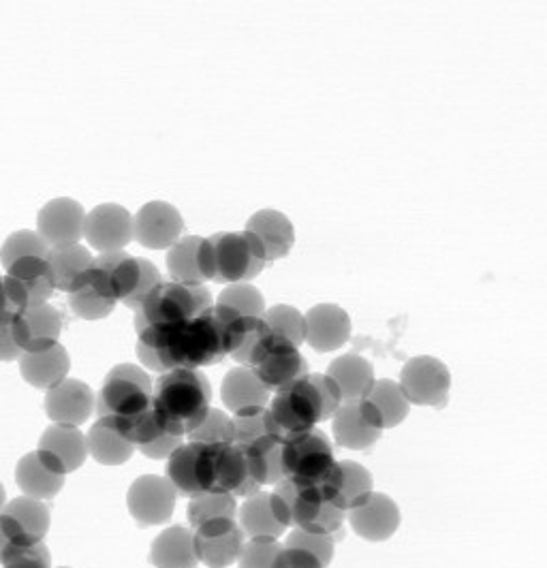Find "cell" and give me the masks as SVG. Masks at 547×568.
I'll list each match as a JSON object with an SVG mask.
<instances>
[{"instance_id":"cell-1","label":"cell","mask_w":547,"mask_h":568,"mask_svg":"<svg viewBox=\"0 0 547 568\" xmlns=\"http://www.w3.org/2000/svg\"><path fill=\"white\" fill-rule=\"evenodd\" d=\"M235 311L214 304L210 311L178 323L148 325L138 334V357L154 372L200 369L214 366L230 355L227 327Z\"/></svg>"},{"instance_id":"cell-2","label":"cell","mask_w":547,"mask_h":568,"mask_svg":"<svg viewBox=\"0 0 547 568\" xmlns=\"http://www.w3.org/2000/svg\"><path fill=\"white\" fill-rule=\"evenodd\" d=\"M212 402V385L202 369H170L154 385L152 404L168 434L186 436L200 426Z\"/></svg>"},{"instance_id":"cell-3","label":"cell","mask_w":547,"mask_h":568,"mask_svg":"<svg viewBox=\"0 0 547 568\" xmlns=\"http://www.w3.org/2000/svg\"><path fill=\"white\" fill-rule=\"evenodd\" d=\"M270 503L276 519L285 528H300L313 535H327L338 539L345 526L346 513L334 507L321 485L302 484L285 479L274 485Z\"/></svg>"},{"instance_id":"cell-4","label":"cell","mask_w":547,"mask_h":568,"mask_svg":"<svg viewBox=\"0 0 547 568\" xmlns=\"http://www.w3.org/2000/svg\"><path fill=\"white\" fill-rule=\"evenodd\" d=\"M265 263L257 237L249 231L216 233L203 240L200 248L203 281L212 283H249L260 276Z\"/></svg>"},{"instance_id":"cell-5","label":"cell","mask_w":547,"mask_h":568,"mask_svg":"<svg viewBox=\"0 0 547 568\" xmlns=\"http://www.w3.org/2000/svg\"><path fill=\"white\" fill-rule=\"evenodd\" d=\"M152 392L154 385L140 366H114L108 372L103 387L94 398L97 417L114 427L124 426L152 408Z\"/></svg>"},{"instance_id":"cell-6","label":"cell","mask_w":547,"mask_h":568,"mask_svg":"<svg viewBox=\"0 0 547 568\" xmlns=\"http://www.w3.org/2000/svg\"><path fill=\"white\" fill-rule=\"evenodd\" d=\"M267 415L270 434L281 443L311 432L317 427L318 422L330 419L317 383L311 374L278 389L274 398L270 399Z\"/></svg>"},{"instance_id":"cell-7","label":"cell","mask_w":547,"mask_h":568,"mask_svg":"<svg viewBox=\"0 0 547 568\" xmlns=\"http://www.w3.org/2000/svg\"><path fill=\"white\" fill-rule=\"evenodd\" d=\"M212 293L205 284H184L163 281L135 311V332L148 325H178L210 311Z\"/></svg>"},{"instance_id":"cell-8","label":"cell","mask_w":547,"mask_h":568,"mask_svg":"<svg viewBox=\"0 0 547 568\" xmlns=\"http://www.w3.org/2000/svg\"><path fill=\"white\" fill-rule=\"evenodd\" d=\"M246 368L255 369L261 383L270 392H278V389L311 374L308 362L300 353V348L293 342H288L287 338H283L270 329L253 346Z\"/></svg>"},{"instance_id":"cell-9","label":"cell","mask_w":547,"mask_h":568,"mask_svg":"<svg viewBox=\"0 0 547 568\" xmlns=\"http://www.w3.org/2000/svg\"><path fill=\"white\" fill-rule=\"evenodd\" d=\"M336 464L330 438L317 427L283 443L285 479L323 485L334 473Z\"/></svg>"},{"instance_id":"cell-10","label":"cell","mask_w":547,"mask_h":568,"mask_svg":"<svg viewBox=\"0 0 547 568\" xmlns=\"http://www.w3.org/2000/svg\"><path fill=\"white\" fill-rule=\"evenodd\" d=\"M398 385L408 404L443 408L449 399L452 374L440 359L419 355L404 364Z\"/></svg>"},{"instance_id":"cell-11","label":"cell","mask_w":547,"mask_h":568,"mask_svg":"<svg viewBox=\"0 0 547 568\" xmlns=\"http://www.w3.org/2000/svg\"><path fill=\"white\" fill-rule=\"evenodd\" d=\"M246 537L237 519H212L193 530V549L207 568H227L237 562Z\"/></svg>"},{"instance_id":"cell-12","label":"cell","mask_w":547,"mask_h":568,"mask_svg":"<svg viewBox=\"0 0 547 568\" xmlns=\"http://www.w3.org/2000/svg\"><path fill=\"white\" fill-rule=\"evenodd\" d=\"M175 500H178V494L173 485L165 477H156V475L140 477L138 481H133L126 494L129 513L142 528L161 526L170 521L175 511Z\"/></svg>"},{"instance_id":"cell-13","label":"cell","mask_w":547,"mask_h":568,"mask_svg":"<svg viewBox=\"0 0 547 568\" xmlns=\"http://www.w3.org/2000/svg\"><path fill=\"white\" fill-rule=\"evenodd\" d=\"M87 212L82 203L69 197H58L45 203L37 216V233L50 246H69L80 244L84 237Z\"/></svg>"},{"instance_id":"cell-14","label":"cell","mask_w":547,"mask_h":568,"mask_svg":"<svg viewBox=\"0 0 547 568\" xmlns=\"http://www.w3.org/2000/svg\"><path fill=\"white\" fill-rule=\"evenodd\" d=\"M90 278L105 297L114 300L115 304L124 302L135 293L142 278L140 256L129 255L126 251L101 253L94 256Z\"/></svg>"},{"instance_id":"cell-15","label":"cell","mask_w":547,"mask_h":568,"mask_svg":"<svg viewBox=\"0 0 547 568\" xmlns=\"http://www.w3.org/2000/svg\"><path fill=\"white\" fill-rule=\"evenodd\" d=\"M332 429L336 443L353 452L371 449L383 436L381 417L375 406L366 399L357 404H343L332 417Z\"/></svg>"},{"instance_id":"cell-16","label":"cell","mask_w":547,"mask_h":568,"mask_svg":"<svg viewBox=\"0 0 547 568\" xmlns=\"http://www.w3.org/2000/svg\"><path fill=\"white\" fill-rule=\"evenodd\" d=\"M184 219L168 201H150L133 216V237L150 251H165L182 237Z\"/></svg>"},{"instance_id":"cell-17","label":"cell","mask_w":547,"mask_h":568,"mask_svg":"<svg viewBox=\"0 0 547 568\" xmlns=\"http://www.w3.org/2000/svg\"><path fill=\"white\" fill-rule=\"evenodd\" d=\"M84 235L88 244L99 253L124 251L133 240V216L118 203L97 205L87 214Z\"/></svg>"},{"instance_id":"cell-18","label":"cell","mask_w":547,"mask_h":568,"mask_svg":"<svg viewBox=\"0 0 547 568\" xmlns=\"http://www.w3.org/2000/svg\"><path fill=\"white\" fill-rule=\"evenodd\" d=\"M37 455L48 468L67 477L69 473L82 468V464L87 462V434H82L78 427L54 424L43 432Z\"/></svg>"},{"instance_id":"cell-19","label":"cell","mask_w":547,"mask_h":568,"mask_svg":"<svg viewBox=\"0 0 547 568\" xmlns=\"http://www.w3.org/2000/svg\"><path fill=\"white\" fill-rule=\"evenodd\" d=\"M325 491V498L348 513L362 507L375 491V479L368 468L353 459H343L336 464L330 479L321 485Z\"/></svg>"},{"instance_id":"cell-20","label":"cell","mask_w":547,"mask_h":568,"mask_svg":"<svg viewBox=\"0 0 547 568\" xmlns=\"http://www.w3.org/2000/svg\"><path fill=\"white\" fill-rule=\"evenodd\" d=\"M13 338L24 353H37L57 346L62 332V316L52 304L29 306L11 323Z\"/></svg>"},{"instance_id":"cell-21","label":"cell","mask_w":547,"mask_h":568,"mask_svg":"<svg viewBox=\"0 0 547 568\" xmlns=\"http://www.w3.org/2000/svg\"><path fill=\"white\" fill-rule=\"evenodd\" d=\"M94 410V394L87 383L64 378L45 396V413L60 426L80 427L87 424Z\"/></svg>"},{"instance_id":"cell-22","label":"cell","mask_w":547,"mask_h":568,"mask_svg":"<svg viewBox=\"0 0 547 568\" xmlns=\"http://www.w3.org/2000/svg\"><path fill=\"white\" fill-rule=\"evenodd\" d=\"M351 528L355 535L362 539L381 542V540L392 539L396 530L401 528V509L398 505L385 496L373 491V496L357 509L346 513Z\"/></svg>"},{"instance_id":"cell-23","label":"cell","mask_w":547,"mask_h":568,"mask_svg":"<svg viewBox=\"0 0 547 568\" xmlns=\"http://www.w3.org/2000/svg\"><path fill=\"white\" fill-rule=\"evenodd\" d=\"M304 342H308L317 353L338 351L351 338V318L345 308L336 304H318L304 314Z\"/></svg>"},{"instance_id":"cell-24","label":"cell","mask_w":547,"mask_h":568,"mask_svg":"<svg viewBox=\"0 0 547 568\" xmlns=\"http://www.w3.org/2000/svg\"><path fill=\"white\" fill-rule=\"evenodd\" d=\"M2 517L18 545H32L45 539L50 530V509L43 500L20 496L4 505Z\"/></svg>"},{"instance_id":"cell-25","label":"cell","mask_w":547,"mask_h":568,"mask_svg":"<svg viewBox=\"0 0 547 568\" xmlns=\"http://www.w3.org/2000/svg\"><path fill=\"white\" fill-rule=\"evenodd\" d=\"M257 237V242L265 253V261H278L291 253L295 244V229L287 216L278 210H260L255 212L246 229Z\"/></svg>"},{"instance_id":"cell-26","label":"cell","mask_w":547,"mask_h":568,"mask_svg":"<svg viewBox=\"0 0 547 568\" xmlns=\"http://www.w3.org/2000/svg\"><path fill=\"white\" fill-rule=\"evenodd\" d=\"M325 374L338 385L343 404L364 402L375 385L373 364L355 353H346L343 357L334 359Z\"/></svg>"},{"instance_id":"cell-27","label":"cell","mask_w":547,"mask_h":568,"mask_svg":"<svg viewBox=\"0 0 547 568\" xmlns=\"http://www.w3.org/2000/svg\"><path fill=\"white\" fill-rule=\"evenodd\" d=\"M69 368H71V359L62 344L45 351H37V353H24L20 357V372L24 381L32 387L45 389V392L60 385L67 378Z\"/></svg>"},{"instance_id":"cell-28","label":"cell","mask_w":547,"mask_h":568,"mask_svg":"<svg viewBox=\"0 0 547 568\" xmlns=\"http://www.w3.org/2000/svg\"><path fill=\"white\" fill-rule=\"evenodd\" d=\"M7 276L22 288V293L27 297V308L48 304V300L52 297V293L57 288L52 267H50L48 258H41V256H27V258L16 261L7 270Z\"/></svg>"},{"instance_id":"cell-29","label":"cell","mask_w":547,"mask_h":568,"mask_svg":"<svg viewBox=\"0 0 547 568\" xmlns=\"http://www.w3.org/2000/svg\"><path fill=\"white\" fill-rule=\"evenodd\" d=\"M235 519L246 540H278L287 532V528L274 515L267 491L244 498L242 507H237Z\"/></svg>"},{"instance_id":"cell-30","label":"cell","mask_w":547,"mask_h":568,"mask_svg":"<svg viewBox=\"0 0 547 568\" xmlns=\"http://www.w3.org/2000/svg\"><path fill=\"white\" fill-rule=\"evenodd\" d=\"M150 562L156 568H197L193 549V528L172 526L163 530L150 549Z\"/></svg>"},{"instance_id":"cell-31","label":"cell","mask_w":547,"mask_h":568,"mask_svg":"<svg viewBox=\"0 0 547 568\" xmlns=\"http://www.w3.org/2000/svg\"><path fill=\"white\" fill-rule=\"evenodd\" d=\"M221 396L227 410L237 413L249 406H265L270 402L272 392L261 383L255 369L237 366L227 372L221 387Z\"/></svg>"},{"instance_id":"cell-32","label":"cell","mask_w":547,"mask_h":568,"mask_svg":"<svg viewBox=\"0 0 547 568\" xmlns=\"http://www.w3.org/2000/svg\"><path fill=\"white\" fill-rule=\"evenodd\" d=\"M48 263L52 267L58 291L71 293L78 284L84 283L94 265V256L90 255V251L82 244H69L50 248Z\"/></svg>"},{"instance_id":"cell-33","label":"cell","mask_w":547,"mask_h":568,"mask_svg":"<svg viewBox=\"0 0 547 568\" xmlns=\"http://www.w3.org/2000/svg\"><path fill=\"white\" fill-rule=\"evenodd\" d=\"M16 481L24 496L39 498V500H52L64 485V477L48 468L37 452L27 454L16 468Z\"/></svg>"},{"instance_id":"cell-34","label":"cell","mask_w":547,"mask_h":568,"mask_svg":"<svg viewBox=\"0 0 547 568\" xmlns=\"http://www.w3.org/2000/svg\"><path fill=\"white\" fill-rule=\"evenodd\" d=\"M246 462H249V473L255 484L278 485L285 481V470H283V443L276 440L274 436H267L260 443L251 447H242Z\"/></svg>"},{"instance_id":"cell-35","label":"cell","mask_w":547,"mask_h":568,"mask_svg":"<svg viewBox=\"0 0 547 568\" xmlns=\"http://www.w3.org/2000/svg\"><path fill=\"white\" fill-rule=\"evenodd\" d=\"M87 443L88 455H92L103 466H120L135 454V445H131L112 424L103 419L90 427Z\"/></svg>"},{"instance_id":"cell-36","label":"cell","mask_w":547,"mask_h":568,"mask_svg":"<svg viewBox=\"0 0 547 568\" xmlns=\"http://www.w3.org/2000/svg\"><path fill=\"white\" fill-rule=\"evenodd\" d=\"M200 443H184L175 454L168 459V468H165V479L173 485L178 496L184 498H193L197 494H202L200 485H197V455H200Z\"/></svg>"},{"instance_id":"cell-37","label":"cell","mask_w":547,"mask_h":568,"mask_svg":"<svg viewBox=\"0 0 547 568\" xmlns=\"http://www.w3.org/2000/svg\"><path fill=\"white\" fill-rule=\"evenodd\" d=\"M203 237L189 235L180 237L168 253V270L175 283L203 284L202 267H200V248Z\"/></svg>"},{"instance_id":"cell-38","label":"cell","mask_w":547,"mask_h":568,"mask_svg":"<svg viewBox=\"0 0 547 568\" xmlns=\"http://www.w3.org/2000/svg\"><path fill=\"white\" fill-rule=\"evenodd\" d=\"M366 402H371L375 406L378 417H381V424L383 429H389V427L401 426L406 415H408V402L404 398L403 392H401V385L389 381V378H381L375 381L371 394Z\"/></svg>"},{"instance_id":"cell-39","label":"cell","mask_w":547,"mask_h":568,"mask_svg":"<svg viewBox=\"0 0 547 568\" xmlns=\"http://www.w3.org/2000/svg\"><path fill=\"white\" fill-rule=\"evenodd\" d=\"M186 517L193 530L212 519H235L237 498H233L230 494H219V491H202L191 498Z\"/></svg>"},{"instance_id":"cell-40","label":"cell","mask_w":547,"mask_h":568,"mask_svg":"<svg viewBox=\"0 0 547 568\" xmlns=\"http://www.w3.org/2000/svg\"><path fill=\"white\" fill-rule=\"evenodd\" d=\"M69 304L71 311L78 314L84 321H99L114 313L115 302L105 297L99 286L92 283L90 274L84 278V283L78 284L71 293H69Z\"/></svg>"},{"instance_id":"cell-41","label":"cell","mask_w":547,"mask_h":568,"mask_svg":"<svg viewBox=\"0 0 547 568\" xmlns=\"http://www.w3.org/2000/svg\"><path fill=\"white\" fill-rule=\"evenodd\" d=\"M233 445L251 447L270 434V415L265 406H249L233 413Z\"/></svg>"},{"instance_id":"cell-42","label":"cell","mask_w":547,"mask_h":568,"mask_svg":"<svg viewBox=\"0 0 547 568\" xmlns=\"http://www.w3.org/2000/svg\"><path fill=\"white\" fill-rule=\"evenodd\" d=\"M263 323L267 325L270 332L287 338L293 342L297 348L304 344V334H306V318L297 308L287 306V304H278L270 311L263 313Z\"/></svg>"},{"instance_id":"cell-43","label":"cell","mask_w":547,"mask_h":568,"mask_svg":"<svg viewBox=\"0 0 547 568\" xmlns=\"http://www.w3.org/2000/svg\"><path fill=\"white\" fill-rule=\"evenodd\" d=\"M48 253H50V246L41 240L39 233L16 231L4 240V244L0 248V263L4 270H9L20 258H27V256L48 258Z\"/></svg>"},{"instance_id":"cell-44","label":"cell","mask_w":547,"mask_h":568,"mask_svg":"<svg viewBox=\"0 0 547 568\" xmlns=\"http://www.w3.org/2000/svg\"><path fill=\"white\" fill-rule=\"evenodd\" d=\"M219 306L231 308L244 316H257L261 318L265 313V300L260 288L251 283H235L225 286L219 295Z\"/></svg>"},{"instance_id":"cell-45","label":"cell","mask_w":547,"mask_h":568,"mask_svg":"<svg viewBox=\"0 0 547 568\" xmlns=\"http://www.w3.org/2000/svg\"><path fill=\"white\" fill-rule=\"evenodd\" d=\"M189 443L200 445H233V419L219 408H210L202 424L191 429Z\"/></svg>"},{"instance_id":"cell-46","label":"cell","mask_w":547,"mask_h":568,"mask_svg":"<svg viewBox=\"0 0 547 568\" xmlns=\"http://www.w3.org/2000/svg\"><path fill=\"white\" fill-rule=\"evenodd\" d=\"M0 565L2 568H52V560L48 545L41 540L32 545H11Z\"/></svg>"},{"instance_id":"cell-47","label":"cell","mask_w":547,"mask_h":568,"mask_svg":"<svg viewBox=\"0 0 547 568\" xmlns=\"http://www.w3.org/2000/svg\"><path fill=\"white\" fill-rule=\"evenodd\" d=\"M287 547H300V549H306L308 554L317 556L318 560L323 562V567H330L332 558H334V545L336 539L334 537H327V535H313V532H306V530H300V528H293L287 540H285Z\"/></svg>"},{"instance_id":"cell-48","label":"cell","mask_w":547,"mask_h":568,"mask_svg":"<svg viewBox=\"0 0 547 568\" xmlns=\"http://www.w3.org/2000/svg\"><path fill=\"white\" fill-rule=\"evenodd\" d=\"M285 545L278 540H246L237 565L240 568H272Z\"/></svg>"},{"instance_id":"cell-49","label":"cell","mask_w":547,"mask_h":568,"mask_svg":"<svg viewBox=\"0 0 547 568\" xmlns=\"http://www.w3.org/2000/svg\"><path fill=\"white\" fill-rule=\"evenodd\" d=\"M27 308L22 288L9 276H0V325H11Z\"/></svg>"},{"instance_id":"cell-50","label":"cell","mask_w":547,"mask_h":568,"mask_svg":"<svg viewBox=\"0 0 547 568\" xmlns=\"http://www.w3.org/2000/svg\"><path fill=\"white\" fill-rule=\"evenodd\" d=\"M140 265H142V278H140V284H138L135 293H133L129 300L122 302V304H124L126 308H131V311H138V308L144 304L145 297H148L159 284L163 283V276H161V272L156 270V265H154L152 261L140 256Z\"/></svg>"},{"instance_id":"cell-51","label":"cell","mask_w":547,"mask_h":568,"mask_svg":"<svg viewBox=\"0 0 547 568\" xmlns=\"http://www.w3.org/2000/svg\"><path fill=\"white\" fill-rule=\"evenodd\" d=\"M272 568H325L317 556L308 554L306 549L300 547H283L281 554L274 560Z\"/></svg>"},{"instance_id":"cell-52","label":"cell","mask_w":547,"mask_h":568,"mask_svg":"<svg viewBox=\"0 0 547 568\" xmlns=\"http://www.w3.org/2000/svg\"><path fill=\"white\" fill-rule=\"evenodd\" d=\"M182 445H184V436L165 434V436H161L159 440H154V443H150V445H145V447H140L138 452H142V454H144L145 457H150V459H170Z\"/></svg>"},{"instance_id":"cell-53","label":"cell","mask_w":547,"mask_h":568,"mask_svg":"<svg viewBox=\"0 0 547 568\" xmlns=\"http://www.w3.org/2000/svg\"><path fill=\"white\" fill-rule=\"evenodd\" d=\"M22 355L24 351L13 338L11 325H0V362H18Z\"/></svg>"},{"instance_id":"cell-54","label":"cell","mask_w":547,"mask_h":568,"mask_svg":"<svg viewBox=\"0 0 547 568\" xmlns=\"http://www.w3.org/2000/svg\"><path fill=\"white\" fill-rule=\"evenodd\" d=\"M11 545H16V539H13V535H11V530H9L7 521H4V517H2V513H0V562H2V558H4V554L9 551Z\"/></svg>"},{"instance_id":"cell-55","label":"cell","mask_w":547,"mask_h":568,"mask_svg":"<svg viewBox=\"0 0 547 568\" xmlns=\"http://www.w3.org/2000/svg\"><path fill=\"white\" fill-rule=\"evenodd\" d=\"M4 505H7V491H4V487L0 484V513L4 509Z\"/></svg>"},{"instance_id":"cell-56","label":"cell","mask_w":547,"mask_h":568,"mask_svg":"<svg viewBox=\"0 0 547 568\" xmlns=\"http://www.w3.org/2000/svg\"><path fill=\"white\" fill-rule=\"evenodd\" d=\"M60 568H67V567H60Z\"/></svg>"}]
</instances>
